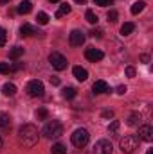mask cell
Masks as SVG:
<instances>
[{
	"instance_id": "obj_40",
	"label": "cell",
	"mask_w": 153,
	"mask_h": 154,
	"mask_svg": "<svg viewBox=\"0 0 153 154\" xmlns=\"http://www.w3.org/2000/svg\"><path fill=\"white\" fill-rule=\"evenodd\" d=\"M146 154H153V149H148V152Z\"/></svg>"
},
{
	"instance_id": "obj_32",
	"label": "cell",
	"mask_w": 153,
	"mask_h": 154,
	"mask_svg": "<svg viewBox=\"0 0 153 154\" xmlns=\"http://www.w3.org/2000/svg\"><path fill=\"white\" fill-rule=\"evenodd\" d=\"M96 5H99V7H106V5H112V0H96Z\"/></svg>"
},
{
	"instance_id": "obj_28",
	"label": "cell",
	"mask_w": 153,
	"mask_h": 154,
	"mask_svg": "<svg viewBox=\"0 0 153 154\" xmlns=\"http://www.w3.org/2000/svg\"><path fill=\"white\" fill-rule=\"evenodd\" d=\"M36 118H38V120H47V118H49L47 108H40V109H36Z\"/></svg>"
},
{
	"instance_id": "obj_39",
	"label": "cell",
	"mask_w": 153,
	"mask_h": 154,
	"mask_svg": "<svg viewBox=\"0 0 153 154\" xmlns=\"http://www.w3.org/2000/svg\"><path fill=\"white\" fill-rule=\"evenodd\" d=\"M7 2H9V0H0V4H7Z\"/></svg>"
},
{
	"instance_id": "obj_34",
	"label": "cell",
	"mask_w": 153,
	"mask_h": 154,
	"mask_svg": "<svg viewBox=\"0 0 153 154\" xmlns=\"http://www.w3.org/2000/svg\"><path fill=\"white\" fill-rule=\"evenodd\" d=\"M126 75L128 77H135V68H133V66H126Z\"/></svg>"
},
{
	"instance_id": "obj_8",
	"label": "cell",
	"mask_w": 153,
	"mask_h": 154,
	"mask_svg": "<svg viewBox=\"0 0 153 154\" xmlns=\"http://www.w3.org/2000/svg\"><path fill=\"white\" fill-rule=\"evenodd\" d=\"M69 43H70L72 47H81V45L85 43V32L79 31V29H74V31L69 34Z\"/></svg>"
},
{
	"instance_id": "obj_35",
	"label": "cell",
	"mask_w": 153,
	"mask_h": 154,
	"mask_svg": "<svg viewBox=\"0 0 153 154\" xmlns=\"http://www.w3.org/2000/svg\"><path fill=\"white\" fill-rule=\"evenodd\" d=\"M115 91H117L119 95H124L128 90H126V86H122V84H121V86H117V90H115Z\"/></svg>"
},
{
	"instance_id": "obj_17",
	"label": "cell",
	"mask_w": 153,
	"mask_h": 154,
	"mask_svg": "<svg viewBox=\"0 0 153 154\" xmlns=\"http://www.w3.org/2000/svg\"><path fill=\"white\" fill-rule=\"evenodd\" d=\"M72 74H74V77H76L77 81H86L88 79V72L85 70V68H81V66H74V70H72Z\"/></svg>"
},
{
	"instance_id": "obj_11",
	"label": "cell",
	"mask_w": 153,
	"mask_h": 154,
	"mask_svg": "<svg viewBox=\"0 0 153 154\" xmlns=\"http://www.w3.org/2000/svg\"><path fill=\"white\" fill-rule=\"evenodd\" d=\"M92 90H94V93H108V91H112L106 81H96Z\"/></svg>"
},
{
	"instance_id": "obj_41",
	"label": "cell",
	"mask_w": 153,
	"mask_h": 154,
	"mask_svg": "<svg viewBox=\"0 0 153 154\" xmlns=\"http://www.w3.org/2000/svg\"><path fill=\"white\" fill-rule=\"evenodd\" d=\"M2 145H4V142H2V138H0V149H2Z\"/></svg>"
},
{
	"instance_id": "obj_27",
	"label": "cell",
	"mask_w": 153,
	"mask_h": 154,
	"mask_svg": "<svg viewBox=\"0 0 153 154\" xmlns=\"http://www.w3.org/2000/svg\"><path fill=\"white\" fill-rule=\"evenodd\" d=\"M119 125H121V124H119V120H114V122L108 125V134H110V136H115V134H117Z\"/></svg>"
},
{
	"instance_id": "obj_12",
	"label": "cell",
	"mask_w": 153,
	"mask_h": 154,
	"mask_svg": "<svg viewBox=\"0 0 153 154\" xmlns=\"http://www.w3.org/2000/svg\"><path fill=\"white\" fill-rule=\"evenodd\" d=\"M33 34H41V32H38L31 23H24V25L20 27V36H22V38H29V36H33Z\"/></svg>"
},
{
	"instance_id": "obj_26",
	"label": "cell",
	"mask_w": 153,
	"mask_h": 154,
	"mask_svg": "<svg viewBox=\"0 0 153 154\" xmlns=\"http://www.w3.org/2000/svg\"><path fill=\"white\" fill-rule=\"evenodd\" d=\"M50 151H52V154H67V147L63 143H54Z\"/></svg>"
},
{
	"instance_id": "obj_20",
	"label": "cell",
	"mask_w": 153,
	"mask_h": 154,
	"mask_svg": "<svg viewBox=\"0 0 153 154\" xmlns=\"http://www.w3.org/2000/svg\"><path fill=\"white\" fill-rule=\"evenodd\" d=\"M77 93V90L74 86H67V88H63L61 90V95H63V99H74Z\"/></svg>"
},
{
	"instance_id": "obj_5",
	"label": "cell",
	"mask_w": 153,
	"mask_h": 154,
	"mask_svg": "<svg viewBox=\"0 0 153 154\" xmlns=\"http://www.w3.org/2000/svg\"><path fill=\"white\" fill-rule=\"evenodd\" d=\"M49 63L52 65L54 70H65L67 68V57L63 54H60V52H52L49 56Z\"/></svg>"
},
{
	"instance_id": "obj_33",
	"label": "cell",
	"mask_w": 153,
	"mask_h": 154,
	"mask_svg": "<svg viewBox=\"0 0 153 154\" xmlns=\"http://www.w3.org/2000/svg\"><path fill=\"white\" fill-rule=\"evenodd\" d=\"M101 115H103V118H114V111L112 109H105Z\"/></svg>"
},
{
	"instance_id": "obj_37",
	"label": "cell",
	"mask_w": 153,
	"mask_h": 154,
	"mask_svg": "<svg viewBox=\"0 0 153 154\" xmlns=\"http://www.w3.org/2000/svg\"><path fill=\"white\" fill-rule=\"evenodd\" d=\"M141 59H142V63H148V61H150V56L144 54V56H141Z\"/></svg>"
},
{
	"instance_id": "obj_30",
	"label": "cell",
	"mask_w": 153,
	"mask_h": 154,
	"mask_svg": "<svg viewBox=\"0 0 153 154\" xmlns=\"http://www.w3.org/2000/svg\"><path fill=\"white\" fill-rule=\"evenodd\" d=\"M5 41H7V32H5V29L0 27V47H4Z\"/></svg>"
},
{
	"instance_id": "obj_31",
	"label": "cell",
	"mask_w": 153,
	"mask_h": 154,
	"mask_svg": "<svg viewBox=\"0 0 153 154\" xmlns=\"http://www.w3.org/2000/svg\"><path fill=\"white\" fill-rule=\"evenodd\" d=\"M103 34H105V32H103V31H101V29H92V32H90V36H92V38H103Z\"/></svg>"
},
{
	"instance_id": "obj_1",
	"label": "cell",
	"mask_w": 153,
	"mask_h": 154,
	"mask_svg": "<svg viewBox=\"0 0 153 154\" xmlns=\"http://www.w3.org/2000/svg\"><path fill=\"white\" fill-rule=\"evenodd\" d=\"M40 140V133L38 127L33 125V124H24L20 129H18V143L25 149H31L38 143Z\"/></svg>"
},
{
	"instance_id": "obj_4",
	"label": "cell",
	"mask_w": 153,
	"mask_h": 154,
	"mask_svg": "<svg viewBox=\"0 0 153 154\" xmlns=\"http://www.w3.org/2000/svg\"><path fill=\"white\" fill-rule=\"evenodd\" d=\"M70 140H72V145H74V147H77V149H83V147L88 143L90 134H88V131H86V129H76V131L72 133Z\"/></svg>"
},
{
	"instance_id": "obj_25",
	"label": "cell",
	"mask_w": 153,
	"mask_h": 154,
	"mask_svg": "<svg viewBox=\"0 0 153 154\" xmlns=\"http://www.w3.org/2000/svg\"><path fill=\"white\" fill-rule=\"evenodd\" d=\"M49 20H50V18H49V14H47V13H43V11L36 14V22H38L40 25H47V23H49Z\"/></svg>"
},
{
	"instance_id": "obj_9",
	"label": "cell",
	"mask_w": 153,
	"mask_h": 154,
	"mask_svg": "<svg viewBox=\"0 0 153 154\" xmlns=\"http://www.w3.org/2000/svg\"><path fill=\"white\" fill-rule=\"evenodd\" d=\"M85 57H86L88 61H92V63H97V61H101V59L105 57V54H103L99 48H86V50H85Z\"/></svg>"
},
{
	"instance_id": "obj_16",
	"label": "cell",
	"mask_w": 153,
	"mask_h": 154,
	"mask_svg": "<svg viewBox=\"0 0 153 154\" xmlns=\"http://www.w3.org/2000/svg\"><path fill=\"white\" fill-rule=\"evenodd\" d=\"M11 116L7 115V113H0V129H4V131H7V129H11Z\"/></svg>"
},
{
	"instance_id": "obj_36",
	"label": "cell",
	"mask_w": 153,
	"mask_h": 154,
	"mask_svg": "<svg viewBox=\"0 0 153 154\" xmlns=\"http://www.w3.org/2000/svg\"><path fill=\"white\" fill-rule=\"evenodd\" d=\"M50 84H52V86H60V77L52 75L50 77Z\"/></svg>"
},
{
	"instance_id": "obj_14",
	"label": "cell",
	"mask_w": 153,
	"mask_h": 154,
	"mask_svg": "<svg viewBox=\"0 0 153 154\" xmlns=\"http://www.w3.org/2000/svg\"><path fill=\"white\" fill-rule=\"evenodd\" d=\"M141 120H142V116L139 111H133V113H130L128 118H126V124L130 125V127H135V125H139L141 124Z\"/></svg>"
},
{
	"instance_id": "obj_6",
	"label": "cell",
	"mask_w": 153,
	"mask_h": 154,
	"mask_svg": "<svg viewBox=\"0 0 153 154\" xmlns=\"http://www.w3.org/2000/svg\"><path fill=\"white\" fill-rule=\"evenodd\" d=\"M27 95L29 97H41L43 95V91H45V88H43V82L38 81V79H34V81H29V84H27Z\"/></svg>"
},
{
	"instance_id": "obj_24",
	"label": "cell",
	"mask_w": 153,
	"mask_h": 154,
	"mask_svg": "<svg viewBox=\"0 0 153 154\" xmlns=\"http://www.w3.org/2000/svg\"><path fill=\"white\" fill-rule=\"evenodd\" d=\"M85 18H86V22H88V23H92V25H96V23L99 22L97 14H96L94 11H86V13H85Z\"/></svg>"
},
{
	"instance_id": "obj_38",
	"label": "cell",
	"mask_w": 153,
	"mask_h": 154,
	"mask_svg": "<svg viewBox=\"0 0 153 154\" xmlns=\"http://www.w3.org/2000/svg\"><path fill=\"white\" fill-rule=\"evenodd\" d=\"M74 2H76V4H85L86 0H74Z\"/></svg>"
},
{
	"instance_id": "obj_3",
	"label": "cell",
	"mask_w": 153,
	"mask_h": 154,
	"mask_svg": "<svg viewBox=\"0 0 153 154\" xmlns=\"http://www.w3.org/2000/svg\"><path fill=\"white\" fill-rule=\"evenodd\" d=\"M41 134H43L45 138H49V140L61 136V134H63V125H61V122H60V120H50V122H47L45 127H43V131H41Z\"/></svg>"
},
{
	"instance_id": "obj_21",
	"label": "cell",
	"mask_w": 153,
	"mask_h": 154,
	"mask_svg": "<svg viewBox=\"0 0 153 154\" xmlns=\"http://www.w3.org/2000/svg\"><path fill=\"white\" fill-rule=\"evenodd\" d=\"M144 7H146V4H144L142 0H137V2L132 5V9H130V11H132V14H139V13H142V11H144Z\"/></svg>"
},
{
	"instance_id": "obj_42",
	"label": "cell",
	"mask_w": 153,
	"mask_h": 154,
	"mask_svg": "<svg viewBox=\"0 0 153 154\" xmlns=\"http://www.w3.org/2000/svg\"><path fill=\"white\" fill-rule=\"evenodd\" d=\"M49 2H60V0H49Z\"/></svg>"
},
{
	"instance_id": "obj_7",
	"label": "cell",
	"mask_w": 153,
	"mask_h": 154,
	"mask_svg": "<svg viewBox=\"0 0 153 154\" xmlns=\"http://www.w3.org/2000/svg\"><path fill=\"white\" fill-rule=\"evenodd\" d=\"M114 147L108 140H97L92 147V154H112Z\"/></svg>"
},
{
	"instance_id": "obj_13",
	"label": "cell",
	"mask_w": 153,
	"mask_h": 154,
	"mask_svg": "<svg viewBox=\"0 0 153 154\" xmlns=\"http://www.w3.org/2000/svg\"><path fill=\"white\" fill-rule=\"evenodd\" d=\"M33 11V4L29 2V0H22L20 4H18V7H16V13L18 14H29Z\"/></svg>"
},
{
	"instance_id": "obj_23",
	"label": "cell",
	"mask_w": 153,
	"mask_h": 154,
	"mask_svg": "<svg viewBox=\"0 0 153 154\" xmlns=\"http://www.w3.org/2000/svg\"><path fill=\"white\" fill-rule=\"evenodd\" d=\"M69 13H70V5H69V4H61L60 9L56 11V18H63V16L69 14Z\"/></svg>"
},
{
	"instance_id": "obj_19",
	"label": "cell",
	"mask_w": 153,
	"mask_h": 154,
	"mask_svg": "<svg viewBox=\"0 0 153 154\" xmlns=\"http://www.w3.org/2000/svg\"><path fill=\"white\" fill-rule=\"evenodd\" d=\"M133 31H135V25H133L132 22H126V23L121 25V36H128V34H132Z\"/></svg>"
},
{
	"instance_id": "obj_18",
	"label": "cell",
	"mask_w": 153,
	"mask_h": 154,
	"mask_svg": "<svg viewBox=\"0 0 153 154\" xmlns=\"http://www.w3.org/2000/svg\"><path fill=\"white\" fill-rule=\"evenodd\" d=\"M2 93H4L5 97H13V95L16 93V86H15L13 82H5L4 88H2Z\"/></svg>"
},
{
	"instance_id": "obj_10",
	"label": "cell",
	"mask_w": 153,
	"mask_h": 154,
	"mask_svg": "<svg viewBox=\"0 0 153 154\" xmlns=\"http://www.w3.org/2000/svg\"><path fill=\"white\" fill-rule=\"evenodd\" d=\"M139 140L151 142L153 140V127L151 125H141L139 127Z\"/></svg>"
},
{
	"instance_id": "obj_22",
	"label": "cell",
	"mask_w": 153,
	"mask_h": 154,
	"mask_svg": "<svg viewBox=\"0 0 153 154\" xmlns=\"http://www.w3.org/2000/svg\"><path fill=\"white\" fill-rule=\"evenodd\" d=\"M22 56H24V48H22V47H13V48H11V52H9V57H11V59H15V61H16V59H20Z\"/></svg>"
},
{
	"instance_id": "obj_2",
	"label": "cell",
	"mask_w": 153,
	"mask_h": 154,
	"mask_svg": "<svg viewBox=\"0 0 153 154\" xmlns=\"http://www.w3.org/2000/svg\"><path fill=\"white\" fill-rule=\"evenodd\" d=\"M139 143H141V140H139L137 134H124L119 140V147L124 154H133L139 149Z\"/></svg>"
},
{
	"instance_id": "obj_29",
	"label": "cell",
	"mask_w": 153,
	"mask_h": 154,
	"mask_svg": "<svg viewBox=\"0 0 153 154\" xmlns=\"http://www.w3.org/2000/svg\"><path fill=\"white\" fill-rule=\"evenodd\" d=\"M106 18H108V22L115 23L117 18H119V14H117V11H108V13H106Z\"/></svg>"
},
{
	"instance_id": "obj_15",
	"label": "cell",
	"mask_w": 153,
	"mask_h": 154,
	"mask_svg": "<svg viewBox=\"0 0 153 154\" xmlns=\"http://www.w3.org/2000/svg\"><path fill=\"white\" fill-rule=\"evenodd\" d=\"M22 65H11V63H0V74H11V72H16L20 70Z\"/></svg>"
}]
</instances>
